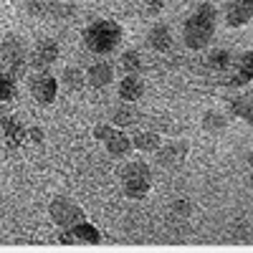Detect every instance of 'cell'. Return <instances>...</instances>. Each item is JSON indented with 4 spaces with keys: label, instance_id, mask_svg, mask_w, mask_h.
Returning <instances> with one entry per match:
<instances>
[{
    "label": "cell",
    "instance_id": "cell-22",
    "mask_svg": "<svg viewBox=\"0 0 253 253\" xmlns=\"http://www.w3.org/2000/svg\"><path fill=\"white\" fill-rule=\"evenodd\" d=\"M208 63L215 71H228L230 63H233V56H230L228 48H213V51H210V56H208Z\"/></svg>",
    "mask_w": 253,
    "mask_h": 253
},
{
    "label": "cell",
    "instance_id": "cell-3",
    "mask_svg": "<svg viewBox=\"0 0 253 253\" xmlns=\"http://www.w3.org/2000/svg\"><path fill=\"white\" fill-rule=\"evenodd\" d=\"M182 36H185V46L187 48H193V51H203L210 41H213L215 36V26L213 23H208V20L198 18L195 13L187 18V23L182 28Z\"/></svg>",
    "mask_w": 253,
    "mask_h": 253
},
{
    "label": "cell",
    "instance_id": "cell-2",
    "mask_svg": "<svg viewBox=\"0 0 253 253\" xmlns=\"http://www.w3.org/2000/svg\"><path fill=\"white\" fill-rule=\"evenodd\" d=\"M119 177H122L124 195L132 198V200L147 198V193H150V187H152V172L144 162H126L119 170Z\"/></svg>",
    "mask_w": 253,
    "mask_h": 253
},
{
    "label": "cell",
    "instance_id": "cell-13",
    "mask_svg": "<svg viewBox=\"0 0 253 253\" xmlns=\"http://www.w3.org/2000/svg\"><path fill=\"white\" fill-rule=\"evenodd\" d=\"M147 43H150V48H155V51H167V48L172 46L170 28H167L165 23H155L150 28V33H147Z\"/></svg>",
    "mask_w": 253,
    "mask_h": 253
},
{
    "label": "cell",
    "instance_id": "cell-11",
    "mask_svg": "<svg viewBox=\"0 0 253 253\" xmlns=\"http://www.w3.org/2000/svg\"><path fill=\"white\" fill-rule=\"evenodd\" d=\"M119 96L124 101H139L144 96V81L139 74H124V79L119 81Z\"/></svg>",
    "mask_w": 253,
    "mask_h": 253
},
{
    "label": "cell",
    "instance_id": "cell-15",
    "mask_svg": "<svg viewBox=\"0 0 253 253\" xmlns=\"http://www.w3.org/2000/svg\"><path fill=\"white\" fill-rule=\"evenodd\" d=\"M137 122H139V109L132 101H124L122 107H117L112 112V124H117V126H132Z\"/></svg>",
    "mask_w": 253,
    "mask_h": 253
},
{
    "label": "cell",
    "instance_id": "cell-14",
    "mask_svg": "<svg viewBox=\"0 0 253 253\" xmlns=\"http://www.w3.org/2000/svg\"><path fill=\"white\" fill-rule=\"evenodd\" d=\"M107 144V152L112 157H129V152L134 150V144H132V137H126V132H114V137L109 142H104Z\"/></svg>",
    "mask_w": 253,
    "mask_h": 253
},
{
    "label": "cell",
    "instance_id": "cell-29",
    "mask_svg": "<svg viewBox=\"0 0 253 253\" xmlns=\"http://www.w3.org/2000/svg\"><path fill=\"white\" fill-rule=\"evenodd\" d=\"M248 81H251V79H248L243 71H236L233 76H230V86H246Z\"/></svg>",
    "mask_w": 253,
    "mask_h": 253
},
{
    "label": "cell",
    "instance_id": "cell-4",
    "mask_svg": "<svg viewBox=\"0 0 253 253\" xmlns=\"http://www.w3.org/2000/svg\"><path fill=\"white\" fill-rule=\"evenodd\" d=\"M0 69H5L15 79L26 74V48L18 38H8L0 43Z\"/></svg>",
    "mask_w": 253,
    "mask_h": 253
},
{
    "label": "cell",
    "instance_id": "cell-1",
    "mask_svg": "<svg viewBox=\"0 0 253 253\" xmlns=\"http://www.w3.org/2000/svg\"><path fill=\"white\" fill-rule=\"evenodd\" d=\"M119 41H122V28L114 20H94L84 31V43H86V48L99 53V56H109L112 51H117Z\"/></svg>",
    "mask_w": 253,
    "mask_h": 253
},
{
    "label": "cell",
    "instance_id": "cell-16",
    "mask_svg": "<svg viewBox=\"0 0 253 253\" xmlns=\"http://www.w3.org/2000/svg\"><path fill=\"white\" fill-rule=\"evenodd\" d=\"M203 129L210 132V134H220L228 129V117L218 109H210L205 117H203Z\"/></svg>",
    "mask_w": 253,
    "mask_h": 253
},
{
    "label": "cell",
    "instance_id": "cell-24",
    "mask_svg": "<svg viewBox=\"0 0 253 253\" xmlns=\"http://www.w3.org/2000/svg\"><path fill=\"white\" fill-rule=\"evenodd\" d=\"M195 15L198 18H203V20H208V23H218V8L213 5V3H200L198 8H195Z\"/></svg>",
    "mask_w": 253,
    "mask_h": 253
},
{
    "label": "cell",
    "instance_id": "cell-27",
    "mask_svg": "<svg viewBox=\"0 0 253 253\" xmlns=\"http://www.w3.org/2000/svg\"><path fill=\"white\" fill-rule=\"evenodd\" d=\"M43 139H46V134H43V129H41V126H28V129H26V142L41 144Z\"/></svg>",
    "mask_w": 253,
    "mask_h": 253
},
{
    "label": "cell",
    "instance_id": "cell-12",
    "mask_svg": "<svg viewBox=\"0 0 253 253\" xmlns=\"http://www.w3.org/2000/svg\"><path fill=\"white\" fill-rule=\"evenodd\" d=\"M26 129L28 126H23V122L15 119V117H3L0 119V132H3L5 142L10 147H18L20 142H26Z\"/></svg>",
    "mask_w": 253,
    "mask_h": 253
},
{
    "label": "cell",
    "instance_id": "cell-21",
    "mask_svg": "<svg viewBox=\"0 0 253 253\" xmlns=\"http://www.w3.org/2000/svg\"><path fill=\"white\" fill-rule=\"evenodd\" d=\"M61 81H63V86L66 89H81L84 84H86V74H84L81 69H76V66H69V69H63V74H61Z\"/></svg>",
    "mask_w": 253,
    "mask_h": 253
},
{
    "label": "cell",
    "instance_id": "cell-23",
    "mask_svg": "<svg viewBox=\"0 0 253 253\" xmlns=\"http://www.w3.org/2000/svg\"><path fill=\"white\" fill-rule=\"evenodd\" d=\"M15 81H18L15 76H10L5 69H0V107L13 99V94H15Z\"/></svg>",
    "mask_w": 253,
    "mask_h": 253
},
{
    "label": "cell",
    "instance_id": "cell-10",
    "mask_svg": "<svg viewBox=\"0 0 253 253\" xmlns=\"http://www.w3.org/2000/svg\"><path fill=\"white\" fill-rule=\"evenodd\" d=\"M114 81V66L107 61H96L86 69V84L94 89H104Z\"/></svg>",
    "mask_w": 253,
    "mask_h": 253
},
{
    "label": "cell",
    "instance_id": "cell-17",
    "mask_svg": "<svg viewBox=\"0 0 253 253\" xmlns=\"http://www.w3.org/2000/svg\"><path fill=\"white\" fill-rule=\"evenodd\" d=\"M253 112V91L238 94L230 99V114L238 117V119H248V114Z\"/></svg>",
    "mask_w": 253,
    "mask_h": 253
},
{
    "label": "cell",
    "instance_id": "cell-26",
    "mask_svg": "<svg viewBox=\"0 0 253 253\" xmlns=\"http://www.w3.org/2000/svg\"><path fill=\"white\" fill-rule=\"evenodd\" d=\"M238 71H243V74L253 81V51H246V53L238 58Z\"/></svg>",
    "mask_w": 253,
    "mask_h": 253
},
{
    "label": "cell",
    "instance_id": "cell-19",
    "mask_svg": "<svg viewBox=\"0 0 253 253\" xmlns=\"http://www.w3.org/2000/svg\"><path fill=\"white\" fill-rule=\"evenodd\" d=\"M132 144H134V150H139V152H157L162 142H160L157 132H139L137 137H132Z\"/></svg>",
    "mask_w": 253,
    "mask_h": 253
},
{
    "label": "cell",
    "instance_id": "cell-31",
    "mask_svg": "<svg viewBox=\"0 0 253 253\" xmlns=\"http://www.w3.org/2000/svg\"><path fill=\"white\" fill-rule=\"evenodd\" d=\"M246 122H248V124H253V112L248 114V119H246Z\"/></svg>",
    "mask_w": 253,
    "mask_h": 253
},
{
    "label": "cell",
    "instance_id": "cell-25",
    "mask_svg": "<svg viewBox=\"0 0 253 253\" xmlns=\"http://www.w3.org/2000/svg\"><path fill=\"white\" fill-rule=\"evenodd\" d=\"M114 132H117V129H114L112 124H107V122H101V124L94 126V137H96L99 142H109V139L114 137Z\"/></svg>",
    "mask_w": 253,
    "mask_h": 253
},
{
    "label": "cell",
    "instance_id": "cell-6",
    "mask_svg": "<svg viewBox=\"0 0 253 253\" xmlns=\"http://www.w3.org/2000/svg\"><path fill=\"white\" fill-rule=\"evenodd\" d=\"M28 89H31V96H33L38 104L48 107V104H53V99H56V94H58V81H56L48 71H38V74L31 76Z\"/></svg>",
    "mask_w": 253,
    "mask_h": 253
},
{
    "label": "cell",
    "instance_id": "cell-5",
    "mask_svg": "<svg viewBox=\"0 0 253 253\" xmlns=\"http://www.w3.org/2000/svg\"><path fill=\"white\" fill-rule=\"evenodd\" d=\"M48 213H51V220L58 225V228H74L76 223L81 220H86V215H84V210L71 203L69 198H56L48 208Z\"/></svg>",
    "mask_w": 253,
    "mask_h": 253
},
{
    "label": "cell",
    "instance_id": "cell-20",
    "mask_svg": "<svg viewBox=\"0 0 253 253\" xmlns=\"http://www.w3.org/2000/svg\"><path fill=\"white\" fill-rule=\"evenodd\" d=\"M122 71L124 74H142L144 71V61H142V53L139 51H126V53H122Z\"/></svg>",
    "mask_w": 253,
    "mask_h": 253
},
{
    "label": "cell",
    "instance_id": "cell-8",
    "mask_svg": "<svg viewBox=\"0 0 253 253\" xmlns=\"http://www.w3.org/2000/svg\"><path fill=\"white\" fill-rule=\"evenodd\" d=\"M253 20V0H228L225 3V23L230 28H241Z\"/></svg>",
    "mask_w": 253,
    "mask_h": 253
},
{
    "label": "cell",
    "instance_id": "cell-9",
    "mask_svg": "<svg viewBox=\"0 0 253 253\" xmlns=\"http://www.w3.org/2000/svg\"><path fill=\"white\" fill-rule=\"evenodd\" d=\"M155 157H157V162L162 167H177L187 157V142L172 139V142H167V144H160V150L155 152Z\"/></svg>",
    "mask_w": 253,
    "mask_h": 253
},
{
    "label": "cell",
    "instance_id": "cell-30",
    "mask_svg": "<svg viewBox=\"0 0 253 253\" xmlns=\"http://www.w3.org/2000/svg\"><path fill=\"white\" fill-rule=\"evenodd\" d=\"M248 167H251V175H248V185L253 187V152H248Z\"/></svg>",
    "mask_w": 253,
    "mask_h": 253
},
{
    "label": "cell",
    "instance_id": "cell-18",
    "mask_svg": "<svg viewBox=\"0 0 253 253\" xmlns=\"http://www.w3.org/2000/svg\"><path fill=\"white\" fill-rule=\"evenodd\" d=\"M71 230H74V236H76V243H89V246H96V243H101L99 230H96L91 223H86V220L76 223Z\"/></svg>",
    "mask_w": 253,
    "mask_h": 253
},
{
    "label": "cell",
    "instance_id": "cell-7",
    "mask_svg": "<svg viewBox=\"0 0 253 253\" xmlns=\"http://www.w3.org/2000/svg\"><path fill=\"white\" fill-rule=\"evenodd\" d=\"M58 61V43L51 38H43L38 41L33 53H31V66L36 71H46L48 66H53V63Z\"/></svg>",
    "mask_w": 253,
    "mask_h": 253
},
{
    "label": "cell",
    "instance_id": "cell-28",
    "mask_svg": "<svg viewBox=\"0 0 253 253\" xmlns=\"http://www.w3.org/2000/svg\"><path fill=\"white\" fill-rule=\"evenodd\" d=\"M172 210H175L177 215L187 218L190 213H193V205H190V200H175V203H172Z\"/></svg>",
    "mask_w": 253,
    "mask_h": 253
}]
</instances>
